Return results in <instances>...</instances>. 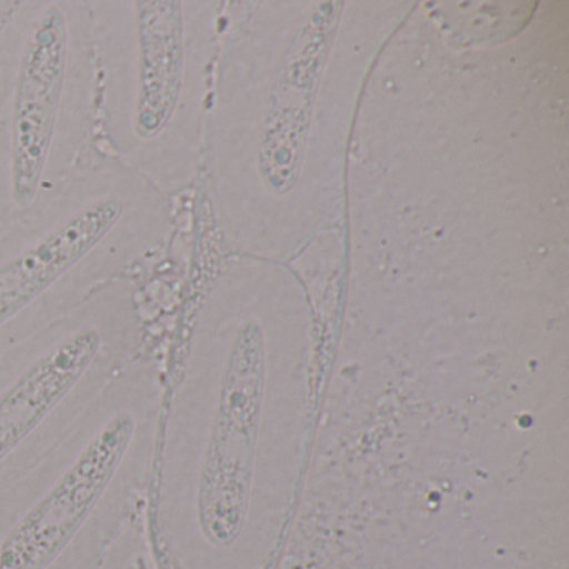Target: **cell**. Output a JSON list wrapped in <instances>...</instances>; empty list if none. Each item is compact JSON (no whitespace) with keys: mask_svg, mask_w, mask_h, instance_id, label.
I'll return each instance as SVG.
<instances>
[{"mask_svg":"<svg viewBox=\"0 0 569 569\" xmlns=\"http://www.w3.org/2000/svg\"><path fill=\"white\" fill-rule=\"evenodd\" d=\"M164 399L158 362L136 359L0 496V569L98 568L151 489Z\"/></svg>","mask_w":569,"mask_h":569,"instance_id":"cell-1","label":"cell"},{"mask_svg":"<svg viewBox=\"0 0 569 569\" xmlns=\"http://www.w3.org/2000/svg\"><path fill=\"white\" fill-rule=\"evenodd\" d=\"M169 232L164 194L92 149L49 201L0 222V356L131 278Z\"/></svg>","mask_w":569,"mask_h":569,"instance_id":"cell-2","label":"cell"},{"mask_svg":"<svg viewBox=\"0 0 569 569\" xmlns=\"http://www.w3.org/2000/svg\"><path fill=\"white\" fill-rule=\"evenodd\" d=\"M262 381V335L248 321L218 369L191 351L164 399L151 489L159 536L179 566L196 541L224 548L244 525Z\"/></svg>","mask_w":569,"mask_h":569,"instance_id":"cell-3","label":"cell"},{"mask_svg":"<svg viewBox=\"0 0 569 569\" xmlns=\"http://www.w3.org/2000/svg\"><path fill=\"white\" fill-rule=\"evenodd\" d=\"M98 104L89 0L18 2L0 28V222L44 204L91 154Z\"/></svg>","mask_w":569,"mask_h":569,"instance_id":"cell-4","label":"cell"},{"mask_svg":"<svg viewBox=\"0 0 569 569\" xmlns=\"http://www.w3.org/2000/svg\"><path fill=\"white\" fill-rule=\"evenodd\" d=\"M102 131L112 158L162 194L184 188L198 119V6L89 0Z\"/></svg>","mask_w":569,"mask_h":569,"instance_id":"cell-5","label":"cell"},{"mask_svg":"<svg viewBox=\"0 0 569 569\" xmlns=\"http://www.w3.org/2000/svg\"><path fill=\"white\" fill-rule=\"evenodd\" d=\"M142 339L138 286L124 278L0 356V496L72 431Z\"/></svg>","mask_w":569,"mask_h":569,"instance_id":"cell-6","label":"cell"},{"mask_svg":"<svg viewBox=\"0 0 569 569\" xmlns=\"http://www.w3.org/2000/svg\"><path fill=\"white\" fill-rule=\"evenodd\" d=\"M18 2H11V0H0V28L4 26V22L8 21L11 12L14 11Z\"/></svg>","mask_w":569,"mask_h":569,"instance_id":"cell-7","label":"cell"}]
</instances>
